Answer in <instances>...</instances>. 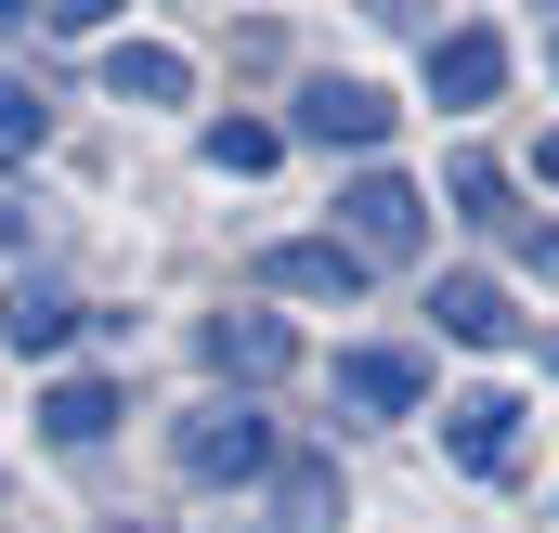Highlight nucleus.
I'll use <instances>...</instances> for the list:
<instances>
[{"instance_id":"f257e3e1","label":"nucleus","mask_w":559,"mask_h":533,"mask_svg":"<svg viewBox=\"0 0 559 533\" xmlns=\"http://www.w3.org/2000/svg\"><path fill=\"white\" fill-rule=\"evenodd\" d=\"M169 455H182V482H261V469H274V416H248V403H195V416L169 429Z\"/></svg>"},{"instance_id":"f03ea898","label":"nucleus","mask_w":559,"mask_h":533,"mask_svg":"<svg viewBox=\"0 0 559 533\" xmlns=\"http://www.w3.org/2000/svg\"><path fill=\"white\" fill-rule=\"evenodd\" d=\"M338 222H352L338 248H352V261L378 273V261H417V235H429V196L404 182V169H365V182L338 196Z\"/></svg>"},{"instance_id":"7ed1b4c3","label":"nucleus","mask_w":559,"mask_h":533,"mask_svg":"<svg viewBox=\"0 0 559 533\" xmlns=\"http://www.w3.org/2000/svg\"><path fill=\"white\" fill-rule=\"evenodd\" d=\"M442 455L481 469V482L521 469V391H455V403H442Z\"/></svg>"},{"instance_id":"20e7f679","label":"nucleus","mask_w":559,"mask_h":533,"mask_svg":"<svg viewBox=\"0 0 559 533\" xmlns=\"http://www.w3.org/2000/svg\"><path fill=\"white\" fill-rule=\"evenodd\" d=\"M299 143L378 156V143H391V92H378V79H312V92H299Z\"/></svg>"},{"instance_id":"39448f33","label":"nucleus","mask_w":559,"mask_h":533,"mask_svg":"<svg viewBox=\"0 0 559 533\" xmlns=\"http://www.w3.org/2000/svg\"><path fill=\"white\" fill-rule=\"evenodd\" d=\"M66 339H79V299H66L52 273H13V286H0V352H26V365H52Z\"/></svg>"},{"instance_id":"423d86ee","label":"nucleus","mask_w":559,"mask_h":533,"mask_svg":"<svg viewBox=\"0 0 559 533\" xmlns=\"http://www.w3.org/2000/svg\"><path fill=\"white\" fill-rule=\"evenodd\" d=\"M429 365L417 352H338V416H417Z\"/></svg>"},{"instance_id":"0eeeda50","label":"nucleus","mask_w":559,"mask_h":533,"mask_svg":"<svg viewBox=\"0 0 559 533\" xmlns=\"http://www.w3.org/2000/svg\"><path fill=\"white\" fill-rule=\"evenodd\" d=\"M495 79H508V39L495 26H455V39H429V92L468 118V105H495Z\"/></svg>"},{"instance_id":"6e6552de","label":"nucleus","mask_w":559,"mask_h":533,"mask_svg":"<svg viewBox=\"0 0 559 533\" xmlns=\"http://www.w3.org/2000/svg\"><path fill=\"white\" fill-rule=\"evenodd\" d=\"M429 312H442V339H468V352H508V339H521V312H508V286H495V273H442V286H429Z\"/></svg>"},{"instance_id":"1a4fd4ad","label":"nucleus","mask_w":559,"mask_h":533,"mask_svg":"<svg viewBox=\"0 0 559 533\" xmlns=\"http://www.w3.org/2000/svg\"><path fill=\"white\" fill-rule=\"evenodd\" d=\"M209 365L222 378H286L299 339H286V312H209Z\"/></svg>"},{"instance_id":"9d476101","label":"nucleus","mask_w":559,"mask_h":533,"mask_svg":"<svg viewBox=\"0 0 559 533\" xmlns=\"http://www.w3.org/2000/svg\"><path fill=\"white\" fill-rule=\"evenodd\" d=\"M261 286H286V299H352L365 261H352L338 235H299V248H261Z\"/></svg>"},{"instance_id":"9b49d317","label":"nucleus","mask_w":559,"mask_h":533,"mask_svg":"<svg viewBox=\"0 0 559 533\" xmlns=\"http://www.w3.org/2000/svg\"><path fill=\"white\" fill-rule=\"evenodd\" d=\"M105 92H118V105H182L195 66H182L169 39H118V52H105Z\"/></svg>"},{"instance_id":"f8f14e48","label":"nucleus","mask_w":559,"mask_h":533,"mask_svg":"<svg viewBox=\"0 0 559 533\" xmlns=\"http://www.w3.org/2000/svg\"><path fill=\"white\" fill-rule=\"evenodd\" d=\"M39 429H52L66 455H92V442L118 429V391H105V378H52V403H39Z\"/></svg>"},{"instance_id":"ddd939ff","label":"nucleus","mask_w":559,"mask_h":533,"mask_svg":"<svg viewBox=\"0 0 559 533\" xmlns=\"http://www.w3.org/2000/svg\"><path fill=\"white\" fill-rule=\"evenodd\" d=\"M195 156H209L222 182H248V169H274V156H286V131H274V118H209V143H195Z\"/></svg>"},{"instance_id":"4468645a","label":"nucleus","mask_w":559,"mask_h":533,"mask_svg":"<svg viewBox=\"0 0 559 533\" xmlns=\"http://www.w3.org/2000/svg\"><path fill=\"white\" fill-rule=\"evenodd\" d=\"M274 508H286V533H325V521H338V469H312V455H299V469L274 482Z\"/></svg>"},{"instance_id":"2eb2a0df","label":"nucleus","mask_w":559,"mask_h":533,"mask_svg":"<svg viewBox=\"0 0 559 533\" xmlns=\"http://www.w3.org/2000/svg\"><path fill=\"white\" fill-rule=\"evenodd\" d=\"M39 131H52V105H39V92L0 66V156H39Z\"/></svg>"},{"instance_id":"dca6fc26","label":"nucleus","mask_w":559,"mask_h":533,"mask_svg":"<svg viewBox=\"0 0 559 533\" xmlns=\"http://www.w3.org/2000/svg\"><path fill=\"white\" fill-rule=\"evenodd\" d=\"M455 209H468V222H521V209H508V169H481V156H455Z\"/></svg>"},{"instance_id":"f3484780","label":"nucleus","mask_w":559,"mask_h":533,"mask_svg":"<svg viewBox=\"0 0 559 533\" xmlns=\"http://www.w3.org/2000/svg\"><path fill=\"white\" fill-rule=\"evenodd\" d=\"M508 248H521V261H534V273L559 286V222H508Z\"/></svg>"},{"instance_id":"a211bd4d","label":"nucleus","mask_w":559,"mask_h":533,"mask_svg":"<svg viewBox=\"0 0 559 533\" xmlns=\"http://www.w3.org/2000/svg\"><path fill=\"white\" fill-rule=\"evenodd\" d=\"M105 533H156V521H105Z\"/></svg>"},{"instance_id":"6ab92c4d","label":"nucleus","mask_w":559,"mask_h":533,"mask_svg":"<svg viewBox=\"0 0 559 533\" xmlns=\"http://www.w3.org/2000/svg\"><path fill=\"white\" fill-rule=\"evenodd\" d=\"M547 182H559V131H547Z\"/></svg>"},{"instance_id":"aec40b11","label":"nucleus","mask_w":559,"mask_h":533,"mask_svg":"<svg viewBox=\"0 0 559 533\" xmlns=\"http://www.w3.org/2000/svg\"><path fill=\"white\" fill-rule=\"evenodd\" d=\"M547 378H559V339H547Z\"/></svg>"},{"instance_id":"412c9836","label":"nucleus","mask_w":559,"mask_h":533,"mask_svg":"<svg viewBox=\"0 0 559 533\" xmlns=\"http://www.w3.org/2000/svg\"><path fill=\"white\" fill-rule=\"evenodd\" d=\"M547 66H559V39H547Z\"/></svg>"}]
</instances>
